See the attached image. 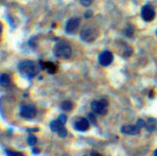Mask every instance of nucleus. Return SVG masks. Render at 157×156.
<instances>
[{
    "label": "nucleus",
    "mask_w": 157,
    "mask_h": 156,
    "mask_svg": "<svg viewBox=\"0 0 157 156\" xmlns=\"http://www.w3.org/2000/svg\"><path fill=\"white\" fill-rule=\"evenodd\" d=\"M20 73L26 79H33L38 74V67L32 60H23L18 66Z\"/></svg>",
    "instance_id": "nucleus-1"
},
{
    "label": "nucleus",
    "mask_w": 157,
    "mask_h": 156,
    "mask_svg": "<svg viewBox=\"0 0 157 156\" xmlns=\"http://www.w3.org/2000/svg\"><path fill=\"white\" fill-rule=\"evenodd\" d=\"M54 54L56 56H57L61 59H67L71 56L72 48L67 42L61 41L56 44V46L54 48Z\"/></svg>",
    "instance_id": "nucleus-2"
},
{
    "label": "nucleus",
    "mask_w": 157,
    "mask_h": 156,
    "mask_svg": "<svg viewBox=\"0 0 157 156\" xmlns=\"http://www.w3.org/2000/svg\"><path fill=\"white\" fill-rule=\"evenodd\" d=\"M98 37V32L97 30L91 26L86 25L84 26L81 31V38L86 43H92Z\"/></svg>",
    "instance_id": "nucleus-3"
},
{
    "label": "nucleus",
    "mask_w": 157,
    "mask_h": 156,
    "mask_svg": "<svg viewBox=\"0 0 157 156\" xmlns=\"http://www.w3.org/2000/svg\"><path fill=\"white\" fill-rule=\"evenodd\" d=\"M91 108L96 115H105L108 110V103L105 99L93 101L91 104Z\"/></svg>",
    "instance_id": "nucleus-4"
},
{
    "label": "nucleus",
    "mask_w": 157,
    "mask_h": 156,
    "mask_svg": "<svg viewBox=\"0 0 157 156\" xmlns=\"http://www.w3.org/2000/svg\"><path fill=\"white\" fill-rule=\"evenodd\" d=\"M37 114V109L33 105H24L20 109V115L25 119H32Z\"/></svg>",
    "instance_id": "nucleus-5"
},
{
    "label": "nucleus",
    "mask_w": 157,
    "mask_h": 156,
    "mask_svg": "<svg viewBox=\"0 0 157 156\" xmlns=\"http://www.w3.org/2000/svg\"><path fill=\"white\" fill-rule=\"evenodd\" d=\"M140 16L144 21L150 22L155 18V10L151 5H145L140 10Z\"/></svg>",
    "instance_id": "nucleus-6"
},
{
    "label": "nucleus",
    "mask_w": 157,
    "mask_h": 156,
    "mask_svg": "<svg viewBox=\"0 0 157 156\" xmlns=\"http://www.w3.org/2000/svg\"><path fill=\"white\" fill-rule=\"evenodd\" d=\"M98 60L99 63L103 66V67H107L110 64H112L113 60H114V56L113 54L110 51H103L99 56H98Z\"/></svg>",
    "instance_id": "nucleus-7"
},
{
    "label": "nucleus",
    "mask_w": 157,
    "mask_h": 156,
    "mask_svg": "<svg viewBox=\"0 0 157 156\" xmlns=\"http://www.w3.org/2000/svg\"><path fill=\"white\" fill-rule=\"evenodd\" d=\"M80 23H81L80 18L74 17L69 19L66 23V32L68 33H73L74 32L77 31V29L80 26Z\"/></svg>",
    "instance_id": "nucleus-8"
},
{
    "label": "nucleus",
    "mask_w": 157,
    "mask_h": 156,
    "mask_svg": "<svg viewBox=\"0 0 157 156\" xmlns=\"http://www.w3.org/2000/svg\"><path fill=\"white\" fill-rule=\"evenodd\" d=\"M74 127H75V129L78 130V131L84 132V131H86V130L89 129V127H90V122H89V120H87L86 118H83V117L78 118V119L75 122Z\"/></svg>",
    "instance_id": "nucleus-9"
},
{
    "label": "nucleus",
    "mask_w": 157,
    "mask_h": 156,
    "mask_svg": "<svg viewBox=\"0 0 157 156\" xmlns=\"http://www.w3.org/2000/svg\"><path fill=\"white\" fill-rule=\"evenodd\" d=\"M121 132L125 135H138L140 132V128L137 125H125L121 127Z\"/></svg>",
    "instance_id": "nucleus-10"
},
{
    "label": "nucleus",
    "mask_w": 157,
    "mask_h": 156,
    "mask_svg": "<svg viewBox=\"0 0 157 156\" xmlns=\"http://www.w3.org/2000/svg\"><path fill=\"white\" fill-rule=\"evenodd\" d=\"M40 66L43 69L47 70V72L50 74H54L56 71V67L52 62H40Z\"/></svg>",
    "instance_id": "nucleus-11"
},
{
    "label": "nucleus",
    "mask_w": 157,
    "mask_h": 156,
    "mask_svg": "<svg viewBox=\"0 0 157 156\" xmlns=\"http://www.w3.org/2000/svg\"><path fill=\"white\" fill-rule=\"evenodd\" d=\"M11 84V80H10V75L3 73L0 75V85L3 86V87H9Z\"/></svg>",
    "instance_id": "nucleus-12"
},
{
    "label": "nucleus",
    "mask_w": 157,
    "mask_h": 156,
    "mask_svg": "<svg viewBox=\"0 0 157 156\" xmlns=\"http://www.w3.org/2000/svg\"><path fill=\"white\" fill-rule=\"evenodd\" d=\"M65 125H63L58 119L56 120H54L50 123V128L53 132H58L59 129H61Z\"/></svg>",
    "instance_id": "nucleus-13"
},
{
    "label": "nucleus",
    "mask_w": 157,
    "mask_h": 156,
    "mask_svg": "<svg viewBox=\"0 0 157 156\" xmlns=\"http://www.w3.org/2000/svg\"><path fill=\"white\" fill-rule=\"evenodd\" d=\"M145 126H146L148 131H152V130H154L155 127H156V121H155L154 119H152V118H150V119L148 120L147 124H145Z\"/></svg>",
    "instance_id": "nucleus-14"
},
{
    "label": "nucleus",
    "mask_w": 157,
    "mask_h": 156,
    "mask_svg": "<svg viewBox=\"0 0 157 156\" xmlns=\"http://www.w3.org/2000/svg\"><path fill=\"white\" fill-rule=\"evenodd\" d=\"M61 108H62L64 111H70V110H72V108H73V104H72L70 101H64V102L61 104Z\"/></svg>",
    "instance_id": "nucleus-15"
},
{
    "label": "nucleus",
    "mask_w": 157,
    "mask_h": 156,
    "mask_svg": "<svg viewBox=\"0 0 157 156\" xmlns=\"http://www.w3.org/2000/svg\"><path fill=\"white\" fill-rule=\"evenodd\" d=\"M27 142H28V144H29V145H31V146H34V145L37 143V138H36L34 135H32V134H31V135L28 137Z\"/></svg>",
    "instance_id": "nucleus-16"
},
{
    "label": "nucleus",
    "mask_w": 157,
    "mask_h": 156,
    "mask_svg": "<svg viewBox=\"0 0 157 156\" xmlns=\"http://www.w3.org/2000/svg\"><path fill=\"white\" fill-rule=\"evenodd\" d=\"M6 153H7L8 156H25L22 152L10 150H6Z\"/></svg>",
    "instance_id": "nucleus-17"
},
{
    "label": "nucleus",
    "mask_w": 157,
    "mask_h": 156,
    "mask_svg": "<svg viewBox=\"0 0 157 156\" xmlns=\"http://www.w3.org/2000/svg\"><path fill=\"white\" fill-rule=\"evenodd\" d=\"M57 133H58V135H59L61 138H65V137L67 135V129H66L64 127H63L61 129H59V131H58Z\"/></svg>",
    "instance_id": "nucleus-18"
},
{
    "label": "nucleus",
    "mask_w": 157,
    "mask_h": 156,
    "mask_svg": "<svg viewBox=\"0 0 157 156\" xmlns=\"http://www.w3.org/2000/svg\"><path fill=\"white\" fill-rule=\"evenodd\" d=\"M80 3L83 6V7H89L92 5L93 0H81Z\"/></svg>",
    "instance_id": "nucleus-19"
},
{
    "label": "nucleus",
    "mask_w": 157,
    "mask_h": 156,
    "mask_svg": "<svg viewBox=\"0 0 157 156\" xmlns=\"http://www.w3.org/2000/svg\"><path fill=\"white\" fill-rule=\"evenodd\" d=\"M63 125H65L66 124V122H67V116H65V115H63V114H61V115H59V116H58V118H57Z\"/></svg>",
    "instance_id": "nucleus-20"
},
{
    "label": "nucleus",
    "mask_w": 157,
    "mask_h": 156,
    "mask_svg": "<svg viewBox=\"0 0 157 156\" xmlns=\"http://www.w3.org/2000/svg\"><path fill=\"white\" fill-rule=\"evenodd\" d=\"M136 125L141 129V127H145V122H144V120L143 119H138V121H137V123H136Z\"/></svg>",
    "instance_id": "nucleus-21"
},
{
    "label": "nucleus",
    "mask_w": 157,
    "mask_h": 156,
    "mask_svg": "<svg viewBox=\"0 0 157 156\" xmlns=\"http://www.w3.org/2000/svg\"><path fill=\"white\" fill-rule=\"evenodd\" d=\"M132 34H133V29H132V27H130V26L129 27H127V29H126V35L131 37Z\"/></svg>",
    "instance_id": "nucleus-22"
},
{
    "label": "nucleus",
    "mask_w": 157,
    "mask_h": 156,
    "mask_svg": "<svg viewBox=\"0 0 157 156\" xmlns=\"http://www.w3.org/2000/svg\"><path fill=\"white\" fill-rule=\"evenodd\" d=\"M90 156H103V155H102V154H100L99 152H96V151H93V152H91Z\"/></svg>",
    "instance_id": "nucleus-23"
},
{
    "label": "nucleus",
    "mask_w": 157,
    "mask_h": 156,
    "mask_svg": "<svg viewBox=\"0 0 157 156\" xmlns=\"http://www.w3.org/2000/svg\"><path fill=\"white\" fill-rule=\"evenodd\" d=\"M33 153H36V154L39 153V150H38V149H35V148L33 150Z\"/></svg>",
    "instance_id": "nucleus-24"
},
{
    "label": "nucleus",
    "mask_w": 157,
    "mask_h": 156,
    "mask_svg": "<svg viewBox=\"0 0 157 156\" xmlns=\"http://www.w3.org/2000/svg\"><path fill=\"white\" fill-rule=\"evenodd\" d=\"M1 32H2V24L0 22V35H1Z\"/></svg>",
    "instance_id": "nucleus-25"
},
{
    "label": "nucleus",
    "mask_w": 157,
    "mask_h": 156,
    "mask_svg": "<svg viewBox=\"0 0 157 156\" xmlns=\"http://www.w3.org/2000/svg\"><path fill=\"white\" fill-rule=\"evenodd\" d=\"M153 155H154V156H157V150H154V153H153Z\"/></svg>",
    "instance_id": "nucleus-26"
},
{
    "label": "nucleus",
    "mask_w": 157,
    "mask_h": 156,
    "mask_svg": "<svg viewBox=\"0 0 157 156\" xmlns=\"http://www.w3.org/2000/svg\"><path fill=\"white\" fill-rule=\"evenodd\" d=\"M156 35H157V31H156Z\"/></svg>",
    "instance_id": "nucleus-27"
},
{
    "label": "nucleus",
    "mask_w": 157,
    "mask_h": 156,
    "mask_svg": "<svg viewBox=\"0 0 157 156\" xmlns=\"http://www.w3.org/2000/svg\"><path fill=\"white\" fill-rule=\"evenodd\" d=\"M78 1H81V0H78Z\"/></svg>",
    "instance_id": "nucleus-28"
}]
</instances>
